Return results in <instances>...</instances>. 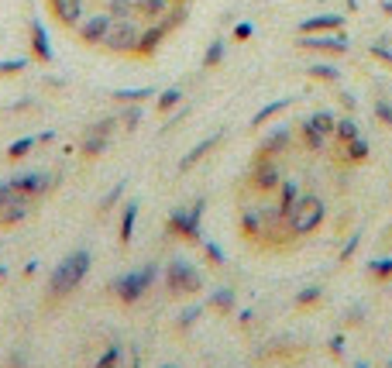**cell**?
Returning a JSON list of instances; mask_svg holds the SVG:
<instances>
[{
  "instance_id": "1",
  "label": "cell",
  "mask_w": 392,
  "mask_h": 368,
  "mask_svg": "<svg viewBox=\"0 0 392 368\" xmlns=\"http://www.w3.org/2000/svg\"><path fill=\"white\" fill-rule=\"evenodd\" d=\"M45 7L83 48L148 58L186 24L196 0H45Z\"/></svg>"
},
{
  "instance_id": "2",
  "label": "cell",
  "mask_w": 392,
  "mask_h": 368,
  "mask_svg": "<svg viewBox=\"0 0 392 368\" xmlns=\"http://www.w3.org/2000/svg\"><path fill=\"white\" fill-rule=\"evenodd\" d=\"M45 186H35V179H28L24 186H0V224L11 228L18 224L21 217H28L31 207H35V196L31 193H41Z\"/></svg>"
},
{
  "instance_id": "3",
  "label": "cell",
  "mask_w": 392,
  "mask_h": 368,
  "mask_svg": "<svg viewBox=\"0 0 392 368\" xmlns=\"http://www.w3.org/2000/svg\"><path fill=\"white\" fill-rule=\"evenodd\" d=\"M86 262H90V258H86V252L73 255V258H69V262L59 269V275H56V282H52V296H66V292L73 290L79 279H83V272H86Z\"/></svg>"
}]
</instances>
